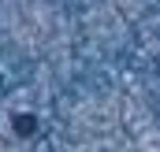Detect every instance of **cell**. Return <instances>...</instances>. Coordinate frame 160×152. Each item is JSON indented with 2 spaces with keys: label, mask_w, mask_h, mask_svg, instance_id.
<instances>
[{
  "label": "cell",
  "mask_w": 160,
  "mask_h": 152,
  "mask_svg": "<svg viewBox=\"0 0 160 152\" xmlns=\"http://www.w3.org/2000/svg\"><path fill=\"white\" fill-rule=\"evenodd\" d=\"M0 152H11V149H8V145H4V141H0Z\"/></svg>",
  "instance_id": "6da1fadb"
}]
</instances>
